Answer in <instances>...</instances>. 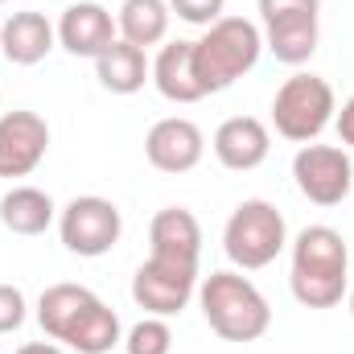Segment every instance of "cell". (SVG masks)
<instances>
[{"label": "cell", "mask_w": 354, "mask_h": 354, "mask_svg": "<svg viewBox=\"0 0 354 354\" xmlns=\"http://www.w3.org/2000/svg\"><path fill=\"white\" fill-rule=\"evenodd\" d=\"M37 326L46 338L71 346L79 354H111L115 342H124L120 317L111 305H103L83 284H50L37 297Z\"/></svg>", "instance_id": "1"}, {"label": "cell", "mask_w": 354, "mask_h": 354, "mask_svg": "<svg viewBox=\"0 0 354 354\" xmlns=\"http://www.w3.org/2000/svg\"><path fill=\"white\" fill-rule=\"evenodd\" d=\"M288 288L305 309H334L351 288V248L342 231L313 223L292 239Z\"/></svg>", "instance_id": "2"}, {"label": "cell", "mask_w": 354, "mask_h": 354, "mask_svg": "<svg viewBox=\"0 0 354 354\" xmlns=\"http://www.w3.org/2000/svg\"><path fill=\"white\" fill-rule=\"evenodd\" d=\"M198 305L206 326L223 342H256L272 326L268 297L243 272H210L206 280H198Z\"/></svg>", "instance_id": "3"}, {"label": "cell", "mask_w": 354, "mask_h": 354, "mask_svg": "<svg viewBox=\"0 0 354 354\" xmlns=\"http://www.w3.org/2000/svg\"><path fill=\"white\" fill-rule=\"evenodd\" d=\"M264 54V29L248 17H218L198 41H194V66L206 95L235 87L248 71H256Z\"/></svg>", "instance_id": "4"}, {"label": "cell", "mask_w": 354, "mask_h": 354, "mask_svg": "<svg viewBox=\"0 0 354 354\" xmlns=\"http://www.w3.org/2000/svg\"><path fill=\"white\" fill-rule=\"evenodd\" d=\"M288 248L284 214L268 198H248L231 210L223 227V252L239 272H260Z\"/></svg>", "instance_id": "5"}, {"label": "cell", "mask_w": 354, "mask_h": 354, "mask_svg": "<svg viewBox=\"0 0 354 354\" xmlns=\"http://www.w3.org/2000/svg\"><path fill=\"white\" fill-rule=\"evenodd\" d=\"M334 111H338L334 87L322 75H305V71L284 79L272 99V124L292 145H313L334 124Z\"/></svg>", "instance_id": "6"}, {"label": "cell", "mask_w": 354, "mask_h": 354, "mask_svg": "<svg viewBox=\"0 0 354 354\" xmlns=\"http://www.w3.org/2000/svg\"><path fill=\"white\" fill-rule=\"evenodd\" d=\"M58 235H62V248L71 256H83V260H99L107 256L120 235H124V214L111 198H99V194H83V198H71L62 210H58Z\"/></svg>", "instance_id": "7"}, {"label": "cell", "mask_w": 354, "mask_h": 354, "mask_svg": "<svg viewBox=\"0 0 354 354\" xmlns=\"http://www.w3.org/2000/svg\"><path fill=\"white\" fill-rule=\"evenodd\" d=\"M198 297V264L149 256L132 276V301L149 317H177Z\"/></svg>", "instance_id": "8"}, {"label": "cell", "mask_w": 354, "mask_h": 354, "mask_svg": "<svg viewBox=\"0 0 354 354\" xmlns=\"http://www.w3.org/2000/svg\"><path fill=\"white\" fill-rule=\"evenodd\" d=\"M292 181L313 206H342L354 189L351 153L338 145H301L292 157Z\"/></svg>", "instance_id": "9"}, {"label": "cell", "mask_w": 354, "mask_h": 354, "mask_svg": "<svg viewBox=\"0 0 354 354\" xmlns=\"http://www.w3.org/2000/svg\"><path fill=\"white\" fill-rule=\"evenodd\" d=\"M50 149V124L37 111H0V177H29Z\"/></svg>", "instance_id": "10"}, {"label": "cell", "mask_w": 354, "mask_h": 354, "mask_svg": "<svg viewBox=\"0 0 354 354\" xmlns=\"http://www.w3.org/2000/svg\"><path fill=\"white\" fill-rule=\"evenodd\" d=\"M202 153H206V136H202V128H198L194 120H185V115H165V120H157V124L149 128V136H145V157H149V165L161 169V174H189V169H198Z\"/></svg>", "instance_id": "11"}, {"label": "cell", "mask_w": 354, "mask_h": 354, "mask_svg": "<svg viewBox=\"0 0 354 354\" xmlns=\"http://www.w3.org/2000/svg\"><path fill=\"white\" fill-rule=\"evenodd\" d=\"M54 29H58V46H62L66 54H75V58H99V54L120 37L115 17H111L103 4H95V0L66 4Z\"/></svg>", "instance_id": "12"}, {"label": "cell", "mask_w": 354, "mask_h": 354, "mask_svg": "<svg viewBox=\"0 0 354 354\" xmlns=\"http://www.w3.org/2000/svg\"><path fill=\"white\" fill-rule=\"evenodd\" d=\"M268 153H272V132H268L264 120H256V115H231L214 132V157L231 174L260 169L268 161Z\"/></svg>", "instance_id": "13"}, {"label": "cell", "mask_w": 354, "mask_h": 354, "mask_svg": "<svg viewBox=\"0 0 354 354\" xmlns=\"http://www.w3.org/2000/svg\"><path fill=\"white\" fill-rule=\"evenodd\" d=\"M58 46V29L46 21V12H12L0 25V54L12 66H37L41 58H50V50Z\"/></svg>", "instance_id": "14"}, {"label": "cell", "mask_w": 354, "mask_h": 354, "mask_svg": "<svg viewBox=\"0 0 354 354\" xmlns=\"http://www.w3.org/2000/svg\"><path fill=\"white\" fill-rule=\"evenodd\" d=\"M149 243H153L149 256L198 264V256H202V227H198V218L185 206H165L149 223Z\"/></svg>", "instance_id": "15"}, {"label": "cell", "mask_w": 354, "mask_h": 354, "mask_svg": "<svg viewBox=\"0 0 354 354\" xmlns=\"http://www.w3.org/2000/svg\"><path fill=\"white\" fill-rule=\"evenodd\" d=\"M153 87L161 91L169 103H198L206 99L198 66H194V41H165L161 54L153 58Z\"/></svg>", "instance_id": "16"}, {"label": "cell", "mask_w": 354, "mask_h": 354, "mask_svg": "<svg viewBox=\"0 0 354 354\" xmlns=\"http://www.w3.org/2000/svg\"><path fill=\"white\" fill-rule=\"evenodd\" d=\"M95 79H99V87L111 91V95H136V91L153 79V62L145 58L140 46L115 37V41L95 58Z\"/></svg>", "instance_id": "17"}, {"label": "cell", "mask_w": 354, "mask_h": 354, "mask_svg": "<svg viewBox=\"0 0 354 354\" xmlns=\"http://www.w3.org/2000/svg\"><path fill=\"white\" fill-rule=\"evenodd\" d=\"M58 218V206L46 189L37 185H12L4 198H0V223L12 231V235H46L50 223Z\"/></svg>", "instance_id": "18"}, {"label": "cell", "mask_w": 354, "mask_h": 354, "mask_svg": "<svg viewBox=\"0 0 354 354\" xmlns=\"http://www.w3.org/2000/svg\"><path fill=\"white\" fill-rule=\"evenodd\" d=\"M264 50H272V58L284 62V66L309 62V58L317 54V12L268 21L264 25Z\"/></svg>", "instance_id": "19"}, {"label": "cell", "mask_w": 354, "mask_h": 354, "mask_svg": "<svg viewBox=\"0 0 354 354\" xmlns=\"http://www.w3.org/2000/svg\"><path fill=\"white\" fill-rule=\"evenodd\" d=\"M169 0H124L120 12H115V29H120V41H132L140 50L149 46H161L169 37Z\"/></svg>", "instance_id": "20"}, {"label": "cell", "mask_w": 354, "mask_h": 354, "mask_svg": "<svg viewBox=\"0 0 354 354\" xmlns=\"http://www.w3.org/2000/svg\"><path fill=\"white\" fill-rule=\"evenodd\" d=\"M174 351V330L165 317H145L124 334V354H169Z\"/></svg>", "instance_id": "21"}, {"label": "cell", "mask_w": 354, "mask_h": 354, "mask_svg": "<svg viewBox=\"0 0 354 354\" xmlns=\"http://www.w3.org/2000/svg\"><path fill=\"white\" fill-rule=\"evenodd\" d=\"M227 0H169V12L185 25H198V29H210L218 17H223Z\"/></svg>", "instance_id": "22"}, {"label": "cell", "mask_w": 354, "mask_h": 354, "mask_svg": "<svg viewBox=\"0 0 354 354\" xmlns=\"http://www.w3.org/2000/svg\"><path fill=\"white\" fill-rule=\"evenodd\" d=\"M25 313H29L25 292H21L17 284H0V334L21 330V326H25Z\"/></svg>", "instance_id": "23"}, {"label": "cell", "mask_w": 354, "mask_h": 354, "mask_svg": "<svg viewBox=\"0 0 354 354\" xmlns=\"http://www.w3.org/2000/svg\"><path fill=\"white\" fill-rule=\"evenodd\" d=\"M322 12V0H260V21H284V17H305Z\"/></svg>", "instance_id": "24"}, {"label": "cell", "mask_w": 354, "mask_h": 354, "mask_svg": "<svg viewBox=\"0 0 354 354\" xmlns=\"http://www.w3.org/2000/svg\"><path fill=\"white\" fill-rule=\"evenodd\" d=\"M334 128H338V140H342L346 149H354V95L334 111Z\"/></svg>", "instance_id": "25"}, {"label": "cell", "mask_w": 354, "mask_h": 354, "mask_svg": "<svg viewBox=\"0 0 354 354\" xmlns=\"http://www.w3.org/2000/svg\"><path fill=\"white\" fill-rule=\"evenodd\" d=\"M17 354H66L62 346H54V342H25Z\"/></svg>", "instance_id": "26"}, {"label": "cell", "mask_w": 354, "mask_h": 354, "mask_svg": "<svg viewBox=\"0 0 354 354\" xmlns=\"http://www.w3.org/2000/svg\"><path fill=\"white\" fill-rule=\"evenodd\" d=\"M346 301H351V313H354V284L346 288Z\"/></svg>", "instance_id": "27"}, {"label": "cell", "mask_w": 354, "mask_h": 354, "mask_svg": "<svg viewBox=\"0 0 354 354\" xmlns=\"http://www.w3.org/2000/svg\"><path fill=\"white\" fill-rule=\"evenodd\" d=\"M0 4H8V0H0Z\"/></svg>", "instance_id": "28"}]
</instances>
